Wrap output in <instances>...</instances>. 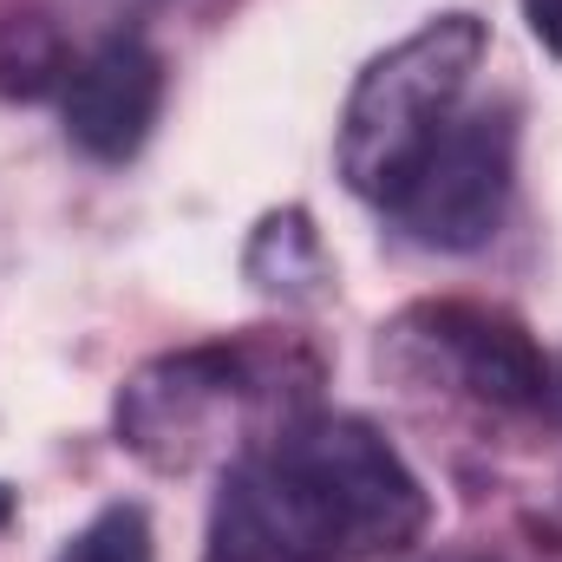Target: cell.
<instances>
[{"label": "cell", "mask_w": 562, "mask_h": 562, "mask_svg": "<svg viewBox=\"0 0 562 562\" xmlns=\"http://www.w3.org/2000/svg\"><path fill=\"white\" fill-rule=\"evenodd\" d=\"M243 276L256 294H269L276 307H321L334 294V256L314 229V216L301 203L269 210L249 243H243Z\"/></svg>", "instance_id": "obj_7"}, {"label": "cell", "mask_w": 562, "mask_h": 562, "mask_svg": "<svg viewBox=\"0 0 562 562\" xmlns=\"http://www.w3.org/2000/svg\"><path fill=\"white\" fill-rule=\"evenodd\" d=\"M13 517H20V491H13V484H0V530H7Z\"/></svg>", "instance_id": "obj_11"}, {"label": "cell", "mask_w": 562, "mask_h": 562, "mask_svg": "<svg viewBox=\"0 0 562 562\" xmlns=\"http://www.w3.org/2000/svg\"><path fill=\"white\" fill-rule=\"evenodd\" d=\"M484 53H491V26L477 13H438L360 66L334 132V170L360 203L386 210L406 190L425 150L464 112Z\"/></svg>", "instance_id": "obj_3"}, {"label": "cell", "mask_w": 562, "mask_h": 562, "mask_svg": "<svg viewBox=\"0 0 562 562\" xmlns=\"http://www.w3.org/2000/svg\"><path fill=\"white\" fill-rule=\"evenodd\" d=\"M550 406H557V413H562V367H557V373H550Z\"/></svg>", "instance_id": "obj_12"}, {"label": "cell", "mask_w": 562, "mask_h": 562, "mask_svg": "<svg viewBox=\"0 0 562 562\" xmlns=\"http://www.w3.org/2000/svg\"><path fill=\"white\" fill-rule=\"evenodd\" d=\"M431 491L360 413H301L223 464L203 562H380L413 550Z\"/></svg>", "instance_id": "obj_1"}, {"label": "cell", "mask_w": 562, "mask_h": 562, "mask_svg": "<svg viewBox=\"0 0 562 562\" xmlns=\"http://www.w3.org/2000/svg\"><path fill=\"white\" fill-rule=\"evenodd\" d=\"M524 26L550 59H562V0H524Z\"/></svg>", "instance_id": "obj_10"}, {"label": "cell", "mask_w": 562, "mask_h": 562, "mask_svg": "<svg viewBox=\"0 0 562 562\" xmlns=\"http://www.w3.org/2000/svg\"><path fill=\"white\" fill-rule=\"evenodd\" d=\"M53 562H157V537H150L144 504L119 497V504L92 510V517L66 537V550Z\"/></svg>", "instance_id": "obj_9"}, {"label": "cell", "mask_w": 562, "mask_h": 562, "mask_svg": "<svg viewBox=\"0 0 562 562\" xmlns=\"http://www.w3.org/2000/svg\"><path fill=\"white\" fill-rule=\"evenodd\" d=\"M510 196H517V112L477 105L451 119V132L425 150V164L380 216L425 256H477L497 243Z\"/></svg>", "instance_id": "obj_5"}, {"label": "cell", "mask_w": 562, "mask_h": 562, "mask_svg": "<svg viewBox=\"0 0 562 562\" xmlns=\"http://www.w3.org/2000/svg\"><path fill=\"white\" fill-rule=\"evenodd\" d=\"M438 562H497V557H438Z\"/></svg>", "instance_id": "obj_13"}, {"label": "cell", "mask_w": 562, "mask_h": 562, "mask_svg": "<svg viewBox=\"0 0 562 562\" xmlns=\"http://www.w3.org/2000/svg\"><path fill=\"white\" fill-rule=\"evenodd\" d=\"M164 53L138 26H112L72 59V79L59 92L66 144L92 164H132L164 119Z\"/></svg>", "instance_id": "obj_6"}, {"label": "cell", "mask_w": 562, "mask_h": 562, "mask_svg": "<svg viewBox=\"0 0 562 562\" xmlns=\"http://www.w3.org/2000/svg\"><path fill=\"white\" fill-rule=\"evenodd\" d=\"M380 367L400 386L451 393L477 413H543L557 373L524 314L464 294L413 301L406 314H393L380 327Z\"/></svg>", "instance_id": "obj_4"}, {"label": "cell", "mask_w": 562, "mask_h": 562, "mask_svg": "<svg viewBox=\"0 0 562 562\" xmlns=\"http://www.w3.org/2000/svg\"><path fill=\"white\" fill-rule=\"evenodd\" d=\"M321 380L327 360L301 334H216L144 360L112 400V431L138 464L183 477L203 464H229L288 419L314 413Z\"/></svg>", "instance_id": "obj_2"}, {"label": "cell", "mask_w": 562, "mask_h": 562, "mask_svg": "<svg viewBox=\"0 0 562 562\" xmlns=\"http://www.w3.org/2000/svg\"><path fill=\"white\" fill-rule=\"evenodd\" d=\"M72 59L79 53L46 7H20L0 20V99H13V105L59 99L72 79Z\"/></svg>", "instance_id": "obj_8"}]
</instances>
